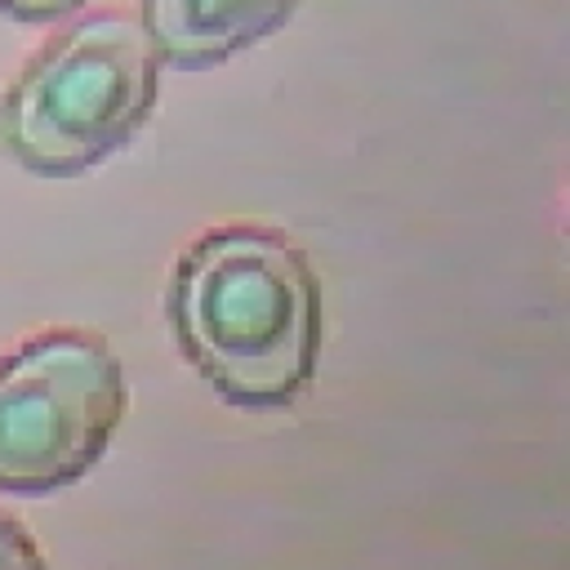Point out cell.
Listing matches in <instances>:
<instances>
[{
    "mask_svg": "<svg viewBox=\"0 0 570 570\" xmlns=\"http://www.w3.org/2000/svg\"><path fill=\"white\" fill-rule=\"evenodd\" d=\"M125 365L102 334L45 330L0 356V494L80 481L125 419Z\"/></svg>",
    "mask_w": 570,
    "mask_h": 570,
    "instance_id": "obj_3",
    "label": "cell"
},
{
    "mask_svg": "<svg viewBox=\"0 0 570 570\" xmlns=\"http://www.w3.org/2000/svg\"><path fill=\"white\" fill-rule=\"evenodd\" d=\"M85 0H0V13L13 22H58L71 18Z\"/></svg>",
    "mask_w": 570,
    "mask_h": 570,
    "instance_id": "obj_6",
    "label": "cell"
},
{
    "mask_svg": "<svg viewBox=\"0 0 570 570\" xmlns=\"http://www.w3.org/2000/svg\"><path fill=\"white\" fill-rule=\"evenodd\" d=\"M298 0H138L160 67L205 71L267 40L294 18Z\"/></svg>",
    "mask_w": 570,
    "mask_h": 570,
    "instance_id": "obj_4",
    "label": "cell"
},
{
    "mask_svg": "<svg viewBox=\"0 0 570 570\" xmlns=\"http://www.w3.org/2000/svg\"><path fill=\"white\" fill-rule=\"evenodd\" d=\"M187 365L240 410H285L316 374L321 281L276 227L227 223L196 236L165 294Z\"/></svg>",
    "mask_w": 570,
    "mask_h": 570,
    "instance_id": "obj_1",
    "label": "cell"
},
{
    "mask_svg": "<svg viewBox=\"0 0 570 570\" xmlns=\"http://www.w3.org/2000/svg\"><path fill=\"white\" fill-rule=\"evenodd\" d=\"M0 570H49L45 552L27 534V525L9 512H0Z\"/></svg>",
    "mask_w": 570,
    "mask_h": 570,
    "instance_id": "obj_5",
    "label": "cell"
},
{
    "mask_svg": "<svg viewBox=\"0 0 570 570\" xmlns=\"http://www.w3.org/2000/svg\"><path fill=\"white\" fill-rule=\"evenodd\" d=\"M160 53L138 18L89 13L49 36L0 98L9 156L40 178H71L125 151L151 120Z\"/></svg>",
    "mask_w": 570,
    "mask_h": 570,
    "instance_id": "obj_2",
    "label": "cell"
}]
</instances>
